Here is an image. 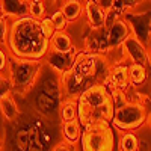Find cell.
Wrapping results in <instances>:
<instances>
[{
	"label": "cell",
	"instance_id": "1",
	"mask_svg": "<svg viewBox=\"0 0 151 151\" xmlns=\"http://www.w3.org/2000/svg\"><path fill=\"white\" fill-rule=\"evenodd\" d=\"M5 47L11 56L23 59H44L50 50L48 40L41 32L40 21L30 17L9 20Z\"/></svg>",
	"mask_w": 151,
	"mask_h": 151
},
{
	"label": "cell",
	"instance_id": "2",
	"mask_svg": "<svg viewBox=\"0 0 151 151\" xmlns=\"http://www.w3.org/2000/svg\"><path fill=\"white\" fill-rule=\"evenodd\" d=\"M77 100V121L85 129L97 122H110L113 107L110 94L103 85H91L76 98Z\"/></svg>",
	"mask_w": 151,
	"mask_h": 151
},
{
	"label": "cell",
	"instance_id": "3",
	"mask_svg": "<svg viewBox=\"0 0 151 151\" xmlns=\"http://www.w3.org/2000/svg\"><path fill=\"white\" fill-rule=\"evenodd\" d=\"M44 67L42 59H23V58H9L8 76L12 82V94H26L30 91Z\"/></svg>",
	"mask_w": 151,
	"mask_h": 151
},
{
	"label": "cell",
	"instance_id": "4",
	"mask_svg": "<svg viewBox=\"0 0 151 151\" xmlns=\"http://www.w3.org/2000/svg\"><path fill=\"white\" fill-rule=\"evenodd\" d=\"M147 106L134 100H127L122 106L113 110L110 125L119 132H136L147 124Z\"/></svg>",
	"mask_w": 151,
	"mask_h": 151
},
{
	"label": "cell",
	"instance_id": "5",
	"mask_svg": "<svg viewBox=\"0 0 151 151\" xmlns=\"http://www.w3.org/2000/svg\"><path fill=\"white\" fill-rule=\"evenodd\" d=\"M82 151H113L116 144L115 130L110 122H97L82 130Z\"/></svg>",
	"mask_w": 151,
	"mask_h": 151
},
{
	"label": "cell",
	"instance_id": "6",
	"mask_svg": "<svg viewBox=\"0 0 151 151\" xmlns=\"http://www.w3.org/2000/svg\"><path fill=\"white\" fill-rule=\"evenodd\" d=\"M125 23L129 24L130 33L144 42L145 45L150 42V36H151V17H150V11L147 12H134V11H125L121 15Z\"/></svg>",
	"mask_w": 151,
	"mask_h": 151
},
{
	"label": "cell",
	"instance_id": "7",
	"mask_svg": "<svg viewBox=\"0 0 151 151\" xmlns=\"http://www.w3.org/2000/svg\"><path fill=\"white\" fill-rule=\"evenodd\" d=\"M59 76V83L62 92H64V98H77L86 88L91 86L88 79L74 67Z\"/></svg>",
	"mask_w": 151,
	"mask_h": 151
},
{
	"label": "cell",
	"instance_id": "8",
	"mask_svg": "<svg viewBox=\"0 0 151 151\" xmlns=\"http://www.w3.org/2000/svg\"><path fill=\"white\" fill-rule=\"evenodd\" d=\"M129 64L130 62H116V64L110 65L109 77L103 83V86L109 92L113 89H118L129 94V91L132 89L129 83Z\"/></svg>",
	"mask_w": 151,
	"mask_h": 151
},
{
	"label": "cell",
	"instance_id": "9",
	"mask_svg": "<svg viewBox=\"0 0 151 151\" xmlns=\"http://www.w3.org/2000/svg\"><path fill=\"white\" fill-rule=\"evenodd\" d=\"M121 48L125 55V59L130 64H141L148 65L150 64V52L144 42L136 40L133 35H129L121 44Z\"/></svg>",
	"mask_w": 151,
	"mask_h": 151
},
{
	"label": "cell",
	"instance_id": "10",
	"mask_svg": "<svg viewBox=\"0 0 151 151\" xmlns=\"http://www.w3.org/2000/svg\"><path fill=\"white\" fill-rule=\"evenodd\" d=\"M77 50H79L77 47L71 48L70 52H53V50H48L42 60L47 62L48 67L53 71H56L58 74H62L73 68Z\"/></svg>",
	"mask_w": 151,
	"mask_h": 151
},
{
	"label": "cell",
	"instance_id": "11",
	"mask_svg": "<svg viewBox=\"0 0 151 151\" xmlns=\"http://www.w3.org/2000/svg\"><path fill=\"white\" fill-rule=\"evenodd\" d=\"M129 35H132L130 29H129V24L125 23V20L122 17L118 18L115 23L110 24L106 29V42H107L109 50L119 47Z\"/></svg>",
	"mask_w": 151,
	"mask_h": 151
},
{
	"label": "cell",
	"instance_id": "12",
	"mask_svg": "<svg viewBox=\"0 0 151 151\" xmlns=\"http://www.w3.org/2000/svg\"><path fill=\"white\" fill-rule=\"evenodd\" d=\"M83 48L89 53L106 55L109 52V47L106 42V29H91L89 33L85 36Z\"/></svg>",
	"mask_w": 151,
	"mask_h": 151
},
{
	"label": "cell",
	"instance_id": "13",
	"mask_svg": "<svg viewBox=\"0 0 151 151\" xmlns=\"http://www.w3.org/2000/svg\"><path fill=\"white\" fill-rule=\"evenodd\" d=\"M82 3H83V17L89 29H103L106 20V11H103L91 0H82Z\"/></svg>",
	"mask_w": 151,
	"mask_h": 151
},
{
	"label": "cell",
	"instance_id": "14",
	"mask_svg": "<svg viewBox=\"0 0 151 151\" xmlns=\"http://www.w3.org/2000/svg\"><path fill=\"white\" fill-rule=\"evenodd\" d=\"M2 5V15L9 20L27 17V0H0Z\"/></svg>",
	"mask_w": 151,
	"mask_h": 151
},
{
	"label": "cell",
	"instance_id": "15",
	"mask_svg": "<svg viewBox=\"0 0 151 151\" xmlns=\"http://www.w3.org/2000/svg\"><path fill=\"white\" fill-rule=\"evenodd\" d=\"M59 11L68 23H76L83 17V3L82 0H60Z\"/></svg>",
	"mask_w": 151,
	"mask_h": 151
},
{
	"label": "cell",
	"instance_id": "16",
	"mask_svg": "<svg viewBox=\"0 0 151 151\" xmlns=\"http://www.w3.org/2000/svg\"><path fill=\"white\" fill-rule=\"evenodd\" d=\"M48 45L53 52H70L71 48L76 47L73 36L67 30H56L55 35L48 40Z\"/></svg>",
	"mask_w": 151,
	"mask_h": 151
},
{
	"label": "cell",
	"instance_id": "17",
	"mask_svg": "<svg viewBox=\"0 0 151 151\" xmlns=\"http://www.w3.org/2000/svg\"><path fill=\"white\" fill-rule=\"evenodd\" d=\"M148 82V70L147 65L141 64H129V83L132 89H139Z\"/></svg>",
	"mask_w": 151,
	"mask_h": 151
},
{
	"label": "cell",
	"instance_id": "18",
	"mask_svg": "<svg viewBox=\"0 0 151 151\" xmlns=\"http://www.w3.org/2000/svg\"><path fill=\"white\" fill-rule=\"evenodd\" d=\"M82 130H83V127L80 125V122L77 119L64 122L62 124V136H64V142H67L71 147H74L80 141Z\"/></svg>",
	"mask_w": 151,
	"mask_h": 151
},
{
	"label": "cell",
	"instance_id": "19",
	"mask_svg": "<svg viewBox=\"0 0 151 151\" xmlns=\"http://www.w3.org/2000/svg\"><path fill=\"white\" fill-rule=\"evenodd\" d=\"M0 112H2V116L9 122L15 121L18 118V113H20L18 104H17L12 94H9V95H6L0 100Z\"/></svg>",
	"mask_w": 151,
	"mask_h": 151
},
{
	"label": "cell",
	"instance_id": "20",
	"mask_svg": "<svg viewBox=\"0 0 151 151\" xmlns=\"http://www.w3.org/2000/svg\"><path fill=\"white\" fill-rule=\"evenodd\" d=\"M59 116L62 122H68L77 119V100L76 98H64L59 106Z\"/></svg>",
	"mask_w": 151,
	"mask_h": 151
},
{
	"label": "cell",
	"instance_id": "21",
	"mask_svg": "<svg viewBox=\"0 0 151 151\" xmlns=\"http://www.w3.org/2000/svg\"><path fill=\"white\" fill-rule=\"evenodd\" d=\"M118 150L119 151H139L141 142L139 137L134 132H122L119 141H118Z\"/></svg>",
	"mask_w": 151,
	"mask_h": 151
},
{
	"label": "cell",
	"instance_id": "22",
	"mask_svg": "<svg viewBox=\"0 0 151 151\" xmlns=\"http://www.w3.org/2000/svg\"><path fill=\"white\" fill-rule=\"evenodd\" d=\"M45 15H47L45 2H29V5H27V17L35 18V20H41Z\"/></svg>",
	"mask_w": 151,
	"mask_h": 151
},
{
	"label": "cell",
	"instance_id": "23",
	"mask_svg": "<svg viewBox=\"0 0 151 151\" xmlns=\"http://www.w3.org/2000/svg\"><path fill=\"white\" fill-rule=\"evenodd\" d=\"M48 17H50V20H52V23H53V26H55L56 30H67L68 29L70 23L67 21V18L64 15H62V12L59 9H56L53 14H50Z\"/></svg>",
	"mask_w": 151,
	"mask_h": 151
},
{
	"label": "cell",
	"instance_id": "24",
	"mask_svg": "<svg viewBox=\"0 0 151 151\" xmlns=\"http://www.w3.org/2000/svg\"><path fill=\"white\" fill-rule=\"evenodd\" d=\"M38 21H40V27H41L42 35L47 38V40H50V38L55 35V32H56V29H55V26H53L52 20H50V17L45 15V17H42L41 20H38Z\"/></svg>",
	"mask_w": 151,
	"mask_h": 151
},
{
	"label": "cell",
	"instance_id": "25",
	"mask_svg": "<svg viewBox=\"0 0 151 151\" xmlns=\"http://www.w3.org/2000/svg\"><path fill=\"white\" fill-rule=\"evenodd\" d=\"M12 94V82L8 74H0V100Z\"/></svg>",
	"mask_w": 151,
	"mask_h": 151
},
{
	"label": "cell",
	"instance_id": "26",
	"mask_svg": "<svg viewBox=\"0 0 151 151\" xmlns=\"http://www.w3.org/2000/svg\"><path fill=\"white\" fill-rule=\"evenodd\" d=\"M144 0H115V6L121 11V12H125V11H134L136 6H139Z\"/></svg>",
	"mask_w": 151,
	"mask_h": 151
},
{
	"label": "cell",
	"instance_id": "27",
	"mask_svg": "<svg viewBox=\"0 0 151 151\" xmlns=\"http://www.w3.org/2000/svg\"><path fill=\"white\" fill-rule=\"evenodd\" d=\"M9 58H11V55L8 53L6 47L0 44V74H6V73H8Z\"/></svg>",
	"mask_w": 151,
	"mask_h": 151
},
{
	"label": "cell",
	"instance_id": "28",
	"mask_svg": "<svg viewBox=\"0 0 151 151\" xmlns=\"http://www.w3.org/2000/svg\"><path fill=\"white\" fill-rule=\"evenodd\" d=\"M8 29H9V18H6L5 15L0 14V44L2 45H5Z\"/></svg>",
	"mask_w": 151,
	"mask_h": 151
},
{
	"label": "cell",
	"instance_id": "29",
	"mask_svg": "<svg viewBox=\"0 0 151 151\" xmlns=\"http://www.w3.org/2000/svg\"><path fill=\"white\" fill-rule=\"evenodd\" d=\"M91 2H94L103 11H109V9H112L113 6H115V0H91Z\"/></svg>",
	"mask_w": 151,
	"mask_h": 151
},
{
	"label": "cell",
	"instance_id": "30",
	"mask_svg": "<svg viewBox=\"0 0 151 151\" xmlns=\"http://www.w3.org/2000/svg\"><path fill=\"white\" fill-rule=\"evenodd\" d=\"M52 151H74V148L70 145V144H67V142H59L58 145H55V148L52 150Z\"/></svg>",
	"mask_w": 151,
	"mask_h": 151
},
{
	"label": "cell",
	"instance_id": "31",
	"mask_svg": "<svg viewBox=\"0 0 151 151\" xmlns=\"http://www.w3.org/2000/svg\"><path fill=\"white\" fill-rule=\"evenodd\" d=\"M3 150V139H2V136H0V151Z\"/></svg>",
	"mask_w": 151,
	"mask_h": 151
},
{
	"label": "cell",
	"instance_id": "32",
	"mask_svg": "<svg viewBox=\"0 0 151 151\" xmlns=\"http://www.w3.org/2000/svg\"><path fill=\"white\" fill-rule=\"evenodd\" d=\"M29 2H45V0H29Z\"/></svg>",
	"mask_w": 151,
	"mask_h": 151
},
{
	"label": "cell",
	"instance_id": "33",
	"mask_svg": "<svg viewBox=\"0 0 151 151\" xmlns=\"http://www.w3.org/2000/svg\"><path fill=\"white\" fill-rule=\"evenodd\" d=\"M0 14H2V5H0Z\"/></svg>",
	"mask_w": 151,
	"mask_h": 151
},
{
	"label": "cell",
	"instance_id": "34",
	"mask_svg": "<svg viewBox=\"0 0 151 151\" xmlns=\"http://www.w3.org/2000/svg\"><path fill=\"white\" fill-rule=\"evenodd\" d=\"M27 2H29V0H27Z\"/></svg>",
	"mask_w": 151,
	"mask_h": 151
}]
</instances>
